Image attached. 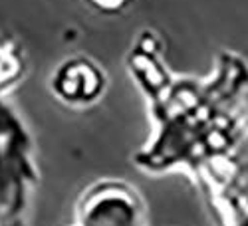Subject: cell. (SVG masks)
<instances>
[{
  "mask_svg": "<svg viewBox=\"0 0 248 226\" xmlns=\"http://www.w3.org/2000/svg\"><path fill=\"white\" fill-rule=\"evenodd\" d=\"M52 84L60 97L68 101H79V104H88L95 99L103 88V75L99 74L97 66H93L86 58H72L64 61Z\"/></svg>",
  "mask_w": 248,
  "mask_h": 226,
  "instance_id": "1",
  "label": "cell"
},
{
  "mask_svg": "<svg viewBox=\"0 0 248 226\" xmlns=\"http://www.w3.org/2000/svg\"><path fill=\"white\" fill-rule=\"evenodd\" d=\"M84 226H139L137 204L123 191H106L90 200Z\"/></svg>",
  "mask_w": 248,
  "mask_h": 226,
  "instance_id": "2",
  "label": "cell"
},
{
  "mask_svg": "<svg viewBox=\"0 0 248 226\" xmlns=\"http://www.w3.org/2000/svg\"><path fill=\"white\" fill-rule=\"evenodd\" d=\"M90 2L101 10H117L121 4H125V0H90Z\"/></svg>",
  "mask_w": 248,
  "mask_h": 226,
  "instance_id": "3",
  "label": "cell"
}]
</instances>
